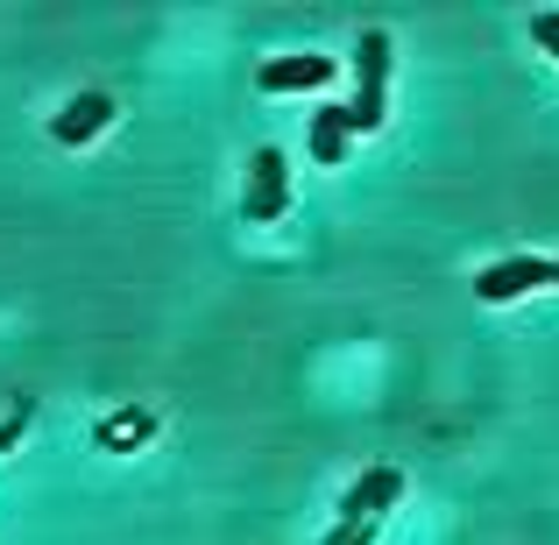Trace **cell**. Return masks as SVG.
I'll list each match as a JSON object with an SVG mask.
<instances>
[{
	"mask_svg": "<svg viewBox=\"0 0 559 545\" xmlns=\"http://www.w3.org/2000/svg\"><path fill=\"white\" fill-rule=\"evenodd\" d=\"M546 284H552V262H546V256H510V262H496V270L475 276V298H481V305H510V298H524V291H546Z\"/></svg>",
	"mask_w": 559,
	"mask_h": 545,
	"instance_id": "3",
	"label": "cell"
},
{
	"mask_svg": "<svg viewBox=\"0 0 559 545\" xmlns=\"http://www.w3.org/2000/svg\"><path fill=\"white\" fill-rule=\"evenodd\" d=\"M552 291H559V262H552Z\"/></svg>",
	"mask_w": 559,
	"mask_h": 545,
	"instance_id": "10",
	"label": "cell"
},
{
	"mask_svg": "<svg viewBox=\"0 0 559 545\" xmlns=\"http://www.w3.org/2000/svg\"><path fill=\"white\" fill-rule=\"evenodd\" d=\"M382 99H390V36L382 28H361L355 43V135H369V128H382Z\"/></svg>",
	"mask_w": 559,
	"mask_h": 545,
	"instance_id": "1",
	"label": "cell"
},
{
	"mask_svg": "<svg viewBox=\"0 0 559 545\" xmlns=\"http://www.w3.org/2000/svg\"><path fill=\"white\" fill-rule=\"evenodd\" d=\"M107 121H114V99H107V93H79V99H64V107H57L50 135L64 142V150H79V142H93Z\"/></svg>",
	"mask_w": 559,
	"mask_h": 545,
	"instance_id": "6",
	"label": "cell"
},
{
	"mask_svg": "<svg viewBox=\"0 0 559 545\" xmlns=\"http://www.w3.org/2000/svg\"><path fill=\"white\" fill-rule=\"evenodd\" d=\"M284 205H290V170H284V150L270 142V150L248 156V199H241V213L262 227V220H276Z\"/></svg>",
	"mask_w": 559,
	"mask_h": 545,
	"instance_id": "2",
	"label": "cell"
},
{
	"mask_svg": "<svg viewBox=\"0 0 559 545\" xmlns=\"http://www.w3.org/2000/svg\"><path fill=\"white\" fill-rule=\"evenodd\" d=\"M396 496H404V475H396V467H369V475H361L355 489H347V503H341V524H376L382 510L396 503Z\"/></svg>",
	"mask_w": 559,
	"mask_h": 545,
	"instance_id": "5",
	"label": "cell"
},
{
	"mask_svg": "<svg viewBox=\"0 0 559 545\" xmlns=\"http://www.w3.org/2000/svg\"><path fill=\"white\" fill-rule=\"evenodd\" d=\"M532 43H538V50H552V57H559V8L532 14Z\"/></svg>",
	"mask_w": 559,
	"mask_h": 545,
	"instance_id": "8",
	"label": "cell"
},
{
	"mask_svg": "<svg viewBox=\"0 0 559 545\" xmlns=\"http://www.w3.org/2000/svg\"><path fill=\"white\" fill-rule=\"evenodd\" d=\"M376 524H341V532H326V545H369Z\"/></svg>",
	"mask_w": 559,
	"mask_h": 545,
	"instance_id": "9",
	"label": "cell"
},
{
	"mask_svg": "<svg viewBox=\"0 0 559 545\" xmlns=\"http://www.w3.org/2000/svg\"><path fill=\"white\" fill-rule=\"evenodd\" d=\"M347 135H355V114H347V107H326V114H312V135H305V142H312L319 164H341V156H347Z\"/></svg>",
	"mask_w": 559,
	"mask_h": 545,
	"instance_id": "7",
	"label": "cell"
},
{
	"mask_svg": "<svg viewBox=\"0 0 559 545\" xmlns=\"http://www.w3.org/2000/svg\"><path fill=\"white\" fill-rule=\"evenodd\" d=\"M255 79H262V93H326L333 64H326V57H312V50H298V57H270Z\"/></svg>",
	"mask_w": 559,
	"mask_h": 545,
	"instance_id": "4",
	"label": "cell"
}]
</instances>
